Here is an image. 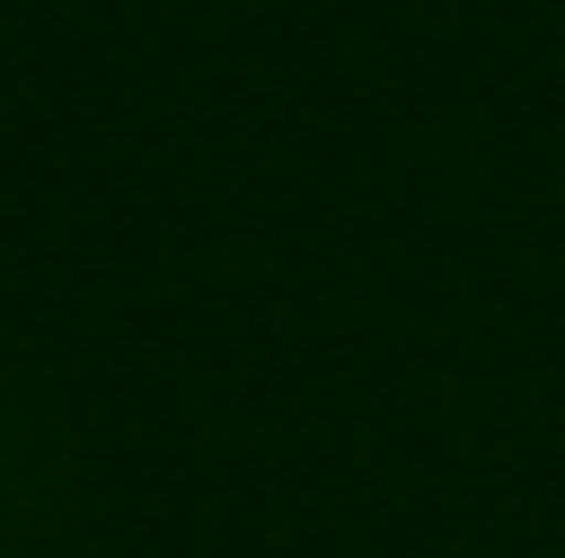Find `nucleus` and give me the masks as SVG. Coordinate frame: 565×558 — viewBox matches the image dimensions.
<instances>
[]
</instances>
